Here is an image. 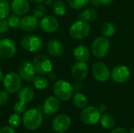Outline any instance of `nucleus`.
<instances>
[{
  "instance_id": "1",
  "label": "nucleus",
  "mask_w": 134,
  "mask_h": 133,
  "mask_svg": "<svg viewBox=\"0 0 134 133\" xmlns=\"http://www.w3.org/2000/svg\"><path fill=\"white\" fill-rule=\"evenodd\" d=\"M43 121L42 113L39 108H32L26 111L23 115L22 122L24 126L28 130H36L38 129Z\"/></svg>"
},
{
  "instance_id": "2",
  "label": "nucleus",
  "mask_w": 134,
  "mask_h": 133,
  "mask_svg": "<svg viewBox=\"0 0 134 133\" xmlns=\"http://www.w3.org/2000/svg\"><path fill=\"white\" fill-rule=\"evenodd\" d=\"M53 92L56 97H57L60 100L68 101L73 96V88L72 85L66 80L59 79L55 82Z\"/></svg>"
},
{
  "instance_id": "3",
  "label": "nucleus",
  "mask_w": 134,
  "mask_h": 133,
  "mask_svg": "<svg viewBox=\"0 0 134 133\" xmlns=\"http://www.w3.org/2000/svg\"><path fill=\"white\" fill-rule=\"evenodd\" d=\"M90 31L91 27L88 22L79 20L70 26L69 34L74 39L82 40L89 36Z\"/></svg>"
},
{
  "instance_id": "4",
  "label": "nucleus",
  "mask_w": 134,
  "mask_h": 133,
  "mask_svg": "<svg viewBox=\"0 0 134 133\" xmlns=\"http://www.w3.org/2000/svg\"><path fill=\"white\" fill-rule=\"evenodd\" d=\"M110 49V41L104 36H99L92 42L91 51L93 55L97 58L104 57Z\"/></svg>"
},
{
  "instance_id": "5",
  "label": "nucleus",
  "mask_w": 134,
  "mask_h": 133,
  "mask_svg": "<svg viewBox=\"0 0 134 133\" xmlns=\"http://www.w3.org/2000/svg\"><path fill=\"white\" fill-rule=\"evenodd\" d=\"M21 47L27 52H39L43 46V41L41 37L35 34H28L23 37L20 40Z\"/></svg>"
},
{
  "instance_id": "6",
  "label": "nucleus",
  "mask_w": 134,
  "mask_h": 133,
  "mask_svg": "<svg viewBox=\"0 0 134 133\" xmlns=\"http://www.w3.org/2000/svg\"><path fill=\"white\" fill-rule=\"evenodd\" d=\"M22 81L18 73L9 72L4 76L2 83L6 92L9 93H15L21 89Z\"/></svg>"
},
{
  "instance_id": "7",
  "label": "nucleus",
  "mask_w": 134,
  "mask_h": 133,
  "mask_svg": "<svg viewBox=\"0 0 134 133\" xmlns=\"http://www.w3.org/2000/svg\"><path fill=\"white\" fill-rule=\"evenodd\" d=\"M101 113L99 109L93 106L86 107L82 109L80 113L81 121L88 125H96L100 119Z\"/></svg>"
},
{
  "instance_id": "8",
  "label": "nucleus",
  "mask_w": 134,
  "mask_h": 133,
  "mask_svg": "<svg viewBox=\"0 0 134 133\" xmlns=\"http://www.w3.org/2000/svg\"><path fill=\"white\" fill-rule=\"evenodd\" d=\"M32 63L36 73L38 74H48L53 70L51 60L43 54H38L35 56Z\"/></svg>"
},
{
  "instance_id": "9",
  "label": "nucleus",
  "mask_w": 134,
  "mask_h": 133,
  "mask_svg": "<svg viewBox=\"0 0 134 133\" xmlns=\"http://www.w3.org/2000/svg\"><path fill=\"white\" fill-rule=\"evenodd\" d=\"M111 77L115 82L118 84H124L130 80L131 77V71L128 67L119 65L112 69Z\"/></svg>"
},
{
  "instance_id": "10",
  "label": "nucleus",
  "mask_w": 134,
  "mask_h": 133,
  "mask_svg": "<svg viewBox=\"0 0 134 133\" xmlns=\"http://www.w3.org/2000/svg\"><path fill=\"white\" fill-rule=\"evenodd\" d=\"M92 74L93 78L100 82H105L111 77L109 68L104 62L96 63L92 67Z\"/></svg>"
},
{
  "instance_id": "11",
  "label": "nucleus",
  "mask_w": 134,
  "mask_h": 133,
  "mask_svg": "<svg viewBox=\"0 0 134 133\" xmlns=\"http://www.w3.org/2000/svg\"><path fill=\"white\" fill-rule=\"evenodd\" d=\"M16 53V45L10 38L0 39V57L4 59L12 58Z\"/></svg>"
},
{
  "instance_id": "12",
  "label": "nucleus",
  "mask_w": 134,
  "mask_h": 133,
  "mask_svg": "<svg viewBox=\"0 0 134 133\" xmlns=\"http://www.w3.org/2000/svg\"><path fill=\"white\" fill-rule=\"evenodd\" d=\"M18 74L23 81H32L36 75V71L34 68L32 62H30L28 60L22 61L18 67Z\"/></svg>"
},
{
  "instance_id": "13",
  "label": "nucleus",
  "mask_w": 134,
  "mask_h": 133,
  "mask_svg": "<svg viewBox=\"0 0 134 133\" xmlns=\"http://www.w3.org/2000/svg\"><path fill=\"white\" fill-rule=\"evenodd\" d=\"M71 121L68 114H62L54 118L52 122V128L55 132H66L71 125Z\"/></svg>"
},
{
  "instance_id": "14",
  "label": "nucleus",
  "mask_w": 134,
  "mask_h": 133,
  "mask_svg": "<svg viewBox=\"0 0 134 133\" xmlns=\"http://www.w3.org/2000/svg\"><path fill=\"white\" fill-rule=\"evenodd\" d=\"M59 21L56 17L53 16H45L41 19L39 22L40 28L44 32L49 34L57 31L59 28Z\"/></svg>"
},
{
  "instance_id": "15",
  "label": "nucleus",
  "mask_w": 134,
  "mask_h": 133,
  "mask_svg": "<svg viewBox=\"0 0 134 133\" xmlns=\"http://www.w3.org/2000/svg\"><path fill=\"white\" fill-rule=\"evenodd\" d=\"M71 73L72 78L75 80L82 81L86 78L89 73V68L86 62L77 61L73 64Z\"/></svg>"
},
{
  "instance_id": "16",
  "label": "nucleus",
  "mask_w": 134,
  "mask_h": 133,
  "mask_svg": "<svg viewBox=\"0 0 134 133\" xmlns=\"http://www.w3.org/2000/svg\"><path fill=\"white\" fill-rule=\"evenodd\" d=\"M38 26V20L33 15H24L20 18V27L26 32L35 31Z\"/></svg>"
},
{
  "instance_id": "17",
  "label": "nucleus",
  "mask_w": 134,
  "mask_h": 133,
  "mask_svg": "<svg viewBox=\"0 0 134 133\" xmlns=\"http://www.w3.org/2000/svg\"><path fill=\"white\" fill-rule=\"evenodd\" d=\"M60 106V103L59 99L56 96H51L47 97L44 101L42 109L45 114L48 115H53L59 111Z\"/></svg>"
},
{
  "instance_id": "18",
  "label": "nucleus",
  "mask_w": 134,
  "mask_h": 133,
  "mask_svg": "<svg viewBox=\"0 0 134 133\" xmlns=\"http://www.w3.org/2000/svg\"><path fill=\"white\" fill-rule=\"evenodd\" d=\"M48 53L53 57H60L64 53V48L61 42L57 39H51L46 43Z\"/></svg>"
},
{
  "instance_id": "19",
  "label": "nucleus",
  "mask_w": 134,
  "mask_h": 133,
  "mask_svg": "<svg viewBox=\"0 0 134 133\" xmlns=\"http://www.w3.org/2000/svg\"><path fill=\"white\" fill-rule=\"evenodd\" d=\"M10 7L14 14L21 16L28 13L30 9V3L28 0H13Z\"/></svg>"
},
{
  "instance_id": "20",
  "label": "nucleus",
  "mask_w": 134,
  "mask_h": 133,
  "mask_svg": "<svg viewBox=\"0 0 134 133\" xmlns=\"http://www.w3.org/2000/svg\"><path fill=\"white\" fill-rule=\"evenodd\" d=\"M75 58L78 61L81 62H86V60H89L90 56V52L88 47H86L84 45H79L76 46L74 49L73 52Z\"/></svg>"
},
{
  "instance_id": "21",
  "label": "nucleus",
  "mask_w": 134,
  "mask_h": 133,
  "mask_svg": "<svg viewBox=\"0 0 134 133\" xmlns=\"http://www.w3.org/2000/svg\"><path fill=\"white\" fill-rule=\"evenodd\" d=\"M34 96H35V92L33 89L28 86L21 88L18 91V94H17L18 100L24 103H30L33 100Z\"/></svg>"
},
{
  "instance_id": "22",
  "label": "nucleus",
  "mask_w": 134,
  "mask_h": 133,
  "mask_svg": "<svg viewBox=\"0 0 134 133\" xmlns=\"http://www.w3.org/2000/svg\"><path fill=\"white\" fill-rule=\"evenodd\" d=\"M78 17L79 20L88 23L93 22L97 17V12L94 8H86L79 14Z\"/></svg>"
},
{
  "instance_id": "23",
  "label": "nucleus",
  "mask_w": 134,
  "mask_h": 133,
  "mask_svg": "<svg viewBox=\"0 0 134 133\" xmlns=\"http://www.w3.org/2000/svg\"><path fill=\"white\" fill-rule=\"evenodd\" d=\"M72 103L77 108L83 109L88 104V99L85 94L78 92L72 96Z\"/></svg>"
},
{
  "instance_id": "24",
  "label": "nucleus",
  "mask_w": 134,
  "mask_h": 133,
  "mask_svg": "<svg viewBox=\"0 0 134 133\" xmlns=\"http://www.w3.org/2000/svg\"><path fill=\"white\" fill-rule=\"evenodd\" d=\"M100 125L103 129L109 130L112 129L115 125V120L114 117L109 114H103L100 119Z\"/></svg>"
},
{
  "instance_id": "25",
  "label": "nucleus",
  "mask_w": 134,
  "mask_h": 133,
  "mask_svg": "<svg viewBox=\"0 0 134 133\" xmlns=\"http://www.w3.org/2000/svg\"><path fill=\"white\" fill-rule=\"evenodd\" d=\"M34 86L38 90H45L49 86V79L48 78L43 76L42 74L35 75L32 80Z\"/></svg>"
},
{
  "instance_id": "26",
  "label": "nucleus",
  "mask_w": 134,
  "mask_h": 133,
  "mask_svg": "<svg viewBox=\"0 0 134 133\" xmlns=\"http://www.w3.org/2000/svg\"><path fill=\"white\" fill-rule=\"evenodd\" d=\"M68 10V6L67 4L63 1V0H57L54 2L53 5V11L55 15L62 16L65 15Z\"/></svg>"
},
{
  "instance_id": "27",
  "label": "nucleus",
  "mask_w": 134,
  "mask_h": 133,
  "mask_svg": "<svg viewBox=\"0 0 134 133\" xmlns=\"http://www.w3.org/2000/svg\"><path fill=\"white\" fill-rule=\"evenodd\" d=\"M101 33L103 36L106 38H111L115 34L116 32V28L115 25L111 23V22H105L104 24H102L101 28H100Z\"/></svg>"
},
{
  "instance_id": "28",
  "label": "nucleus",
  "mask_w": 134,
  "mask_h": 133,
  "mask_svg": "<svg viewBox=\"0 0 134 133\" xmlns=\"http://www.w3.org/2000/svg\"><path fill=\"white\" fill-rule=\"evenodd\" d=\"M11 7L8 2L0 0V20L6 19L10 15Z\"/></svg>"
},
{
  "instance_id": "29",
  "label": "nucleus",
  "mask_w": 134,
  "mask_h": 133,
  "mask_svg": "<svg viewBox=\"0 0 134 133\" xmlns=\"http://www.w3.org/2000/svg\"><path fill=\"white\" fill-rule=\"evenodd\" d=\"M89 2L90 0H68L69 6L74 9H81L84 8Z\"/></svg>"
},
{
  "instance_id": "30",
  "label": "nucleus",
  "mask_w": 134,
  "mask_h": 133,
  "mask_svg": "<svg viewBox=\"0 0 134 133\" xmlns=\"http://www.w3.org/2000/svg\"><path fill=\"white\" fill-rule=\"evenodd\" d=\"M46 12V8L45 7V5L38 4L37 5L35 6V8L33 9V16H35L36 18H42L43 16H45Z\"/></svg>"
},
{
  "instance_id": "31",
  "label": "nucleus",
  "mask_w": 134,
  "mask_h": 133,
  "mask_svg": "<svg viewBox=\"0 0 134 133\" xmlns=\"http://www.w3.org/2000/svg\"><path fill=\"white\" fill-rule=\"evenodd\" d=\"M20 16L16 15V14H12L9 15L7 18L9 24L10 26V27L12 28H17L20 27Z\"/></svg>"
},
{
  "instance_id": "32",
  "label": "nucleus",
  "mask_w": 134,
  "mask_h": 133,
  "mask_svg": "<svg viewBox=\"0 0 134 133\" xmlns=\"http://www.w3.org/2000/svg\"><path fill=\"white\" fill-rule=\"evenodd\" d=\"M8 122H9V125H10L11 127H13V128H16V127H18V126L20 125V123H21V118H20V116L19 115V114L15 113V114L10 115V117L9 118Z\"/></svg>"
},
{
  "instance_id": "33",
  "label": "nucleus",
  "mask_w": 134,
  "mask_h": 133,
  "mask_svg": "<svg viewBox=\"0 0 134 133\" xmlns=\"http://www.w3.org/2000/svg\"><path fill=\"white\" fill-rule=\"evenodd\" d=\"M13 110L15 111V113L16 114H22L24 112H25L26 110V103L21 102V101H17L14 103L13 106Z\"/></svg>"
},
{
  "instance_id": "34",
  "label": "nucleus",
  "mask_w": 134,
  "mask_h": 133,
  "mask_svg": "<svg viewBox=\"0 0 134 133\" xmlns=\"http://www.w3.org/2000/svg\"><path fill=\"white\" fill-rule=\"evenodd\" d=\"M9 28H10V26L9 24L7 18L0 20V33L2 34L6 33L9 30Z\"/></svg>"
},
{
  "instance_id": "35",
  "label": "nucleus",
  "mask_w": 134,
  "mask_h": 133,
  "mask_svg": "<svg viewBox=\"0 0 134 133\" xmlns=\"http://www.w3.org/2000/svg\"><path fill=\"white\" fill-rule=\"evenodd\" d=\"M9 100V92L5 90L0 91V106L5 105Z\"/></svg>"
},
{
  "instance_id": "36",
  "label": "nucleus",
  "mask_w": 134,
  "mask_h": 133,
  "mask_svg": "<svg viewBox=\"0 0 134 133\" xmlns=\"http://www.w3.org/2000/svg\"><path fill=\"white\" fill-rule=\"evenodd\" d=\"M72 88H73V90L76 92H80L82 88H83V85L79 82V81H77V82H75L73 84H72Z\"/></svg>"
},
{
  "instance_id": "37",
  "label": "nucleus",
  "mask_w": 134,
  "mask_h": 133,
  "mask_svg": "<svg viewBox=\"0 0 134 133\" xmlns=\"http://www.w3.org/2000/svg\"><path fill=\"white\" fill-rule=\"evenodd\" d=\"M0 133H16L13 127L11 126H4L0 129Z\"/></svg>"
},
{
  "instance_id": "38",
  "label": "nucleus",
  "mask_w": 134,
  "mask_h": 133,
  "mask_svg": "<svg viewBox=\"0 0 134 133\" xmlns=\"http://www.w3.org/2000/svg\"><path fill=\"white\" fill-rule=\"evenodd\" d=\"M109 133H128V132L126 131V129L122 127H118V128L112 129Z\"/></svg>"
},
{
  "instance_id": "39",
  "label": "nucleus",
  "mask_w": 134,
  "mask_h": 133,
  "mask_svg": "<svg viewBox=\"0 0 134 133\" xmlns=\"http://www.w3.org/2000/svg\"><path fill=\"white\" fill-rule=\"evenodd\" d=\"M57 78V74L51 71L48 74V79L49 81H52V82H55Z\"/></svg>"
},
{
  "instance_id": "40",
  "label": "nucleus",
  "mask_w": 134,
  "mask_h": 133,
  "mask_svg": "<svg viewBox=\"0 0 134 133\" xmlns=\"http://www.w3.org/2000/svg\"><path fill=\"white\" fill-rule=\"evenodd\" d=\"M90 2L93 5V6H96V7H99L100 6V0H90Z\"/></svg>"
},
{
  "instance_id": "41",
  "label": "nucleus",
  "mask_w": 134,
  "mask_h": 133,
  "mask_svg": "<svg viewBox=\"0 0 134 133\" xmlns=\"http://www.w3.org/2000/svg\"><path fill=\"white\" fill-rule=\"evenodd\" d=\"M114 0H100V5H110L113 2Z\"/></svg>"
},
{
  "instance_id": "42",
  "label": "nucleus",
  "mask_w": 134,
  "mask_h": 133,
  "mask_svg": "<svg viewBox=\"0 0 134 133\" xmlns=\"http://www.w3.org/2000/svg\"><path fill=\"white\" fill-rule=\"evenodd\" d=\"M98 109H99V111H100V113H102V114H104L105 111H106V110H107V107L105 106V105H100L99 107H98Z\"/></svg>"
},
{
  "instance_id": "43",
  "label": "nucleus",
  "mask_w": 134,
  "mask_h": 133,
  "mask_svg": "<svg viewBox=\"0 0 134 133\" xmlns=\"http://www.w3.org/2000/svg\"><path fill=\"white\" fill-rule=\"evenodd\" d=\"M45 3L46 5H53L54 3L53 0H45Z\"/></svg>"
},
{
  "instance_id": "44",
  "label": "nucleus",
  "mask_w": 134,
  "mask_h": 133,
  "mask_svg": "<svg viewBox=\"0 0 134 133\" xmlns=\"http://www.w3.org/2000/svg\"><path fill=\"white\" fill-rule=\"evenodd\" d=\"M30 1L32 2L37 3V4H41V3H42L43 2H45V0H30Z\"/></svg>"
},
{
  "instance_id": "45",
  "label": "nucleus",
  "mask_w": 134,
  "mask_h": 133,
  "mask_svg": "<svg viewBox=\"0 0 134 133\" xmlns=\"http://www.w3.org/2000/svg\"><path fill=\"white\" fill-rule=\"evenodd\" d=\"M4 76H5V75H4V74H3V72L0 70V82H2Z\"/></svg>"
},
{
  "instance_id": "46",
  "label": "nucleus",
  "mask_w": 134,
  "mask_h": 133,
  "mask_svg": "<svg viewBox=\"0 0 134 133\" xmlns=\"http://www.w3.org/2000/svg\"><path fill=\"white\" fill-rule=\"evenodd\" d=\"M130 133H134V127L133 128H131L130 130Z\"/></svg>"
},
{
  "instance_id": "47",
  "label": "nucleus",
  "mask_w": 134,
  "mask_h": 133,
  "mask_svg": "<svg viewBox=\"0 0 134 133\" xmlns=\"http://www.w3.org/2000/svg\"><path fill=\"white\" fill-rule=\"evenodd\" d=\"M5 1H6V2H8L9 3V2H12L13 0H5Z\"/></svg>"
},
{
  "instance_id": "48",
  "label": "nucleus",
  "mask_w": 134,
  "mask_h": 133,
  "mask_svg": "<svg viewBox=\"0 0 134 133\" xmlns=\"http://www.w3.org/2000/svg\"><path fill=\"white\" fill-rule=\"evenodd\" d=\"M1 36H2V34L0 33V38H1Z\"/></svg>"
},
{
  "instance_id": "49",
  "label": "nucleus",
  "mask_w": 134,
  "mask_h": 133,
  "mask_svg": "<svg viewBox=\"0 0 134 133\" xmlns=\"http://www.w3.org/2000/svg\"><path fill=\"white\" fill-rule=\"evenodd\" d=\"M58 133H65L64 132H58Z\"/></svg>"
}]
</instances>
